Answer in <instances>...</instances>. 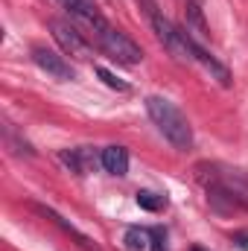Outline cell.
<instances>
[{
	"label": "cell",
	"instance_id": "obj_1",
	"mask_svg": "<svg viewBox=\"0 0 248 251\" xmlns=\"http://www.w3.org/2000/svg\"><path fill=\"white\" fill-rule=\"evenodd\" d=\"M146 111H149L152 123L158 126V131L173 143V149L187 152L193 146V126L175 102H170L164 97H146Z\"/></svg>",
	"mask_w": 248,
	"mask_h": 251
},
{
	"label": "cell",
	"instance_id": "obj_16",
	"mask_svg": "<svg viewBox=\"0 0 248 251\" xmlns=\"http://www.w3.org/2000/svg\"><path fill=\"white\" fill-rule=\"evenodd\" d=\"M193 3H201V0H193Z\"/></svg>",
	"mask_w": 248,
	"mask_h": 251
},
{
	"label": "cell",
	"instance_id": "obj_8",
	"mask_svg": "<svg viewBox=\"0 0 248 251\" xmlns=\"http://www.w3.org/2000/svg\"><path fill=\"white\" fill-rule=\"evenodd\" d=\"M99 164L111 176H125L128 173V149L125 146H105L99 155Z\"/></svg>",
	"mask_w": 248,
	"mask_h": 251
},
{
	"label": "cell",
	"instance_id": "obj_11",
	"mask_svg": "<svg viewBox=\"0 0 248 251\" xmlns=\"http://www.w3.org/2000/svg\"><path fill=\"white\" fill-rule=\"evenodd\" d=\"M187 32H196L198 38H207L210 32H207V24H204V15H201V6L198 3H193V0H187Z\"/></svg>",
	"mask_w": 248,
	"mask_h": 251
},
{
	"label": "cell",
	"instance_id": "obj_15",
	"mask_svg": "<svg viewBox=\"0 0 248 251\" xmlns=\"http://www.w3.org/2000/svg\"><path fill=\"white\" fill-rule=\"evenodd\" d=\"M59 3H64V6H70V3H73V0H59Z\"/></svg>",
	"mask_w": 248,
	"mask_h": 251
},
{
	"label": "cell",
	"instance_id": "obj_10",
	"mask_svg": "<svg viewBox=\"0 0 248 251\" xmlns=\"http://www.w3.org/2000/svg\"><path fill=\"white\" fill-rule=\"evenodd\" d=\"M123 243L128 251H152V231L149 228H128Z\"/></svg>",
	"mask_w": 248,
	"mask_h": 251
},
{
	"label": "cell",
	"instance_id": "obj_6",
	"mask_svg": "<svg viewBox=\"0 0 248 251\" xmlns=\"http://www.w3.org/2000/svg\"><path fill=\"white\" fill-rule=\"evenodd\" d=\"M64 167H70V173L76 176H88L97 167V152H91V146H79V149H62L59 152Z\"/></svg>",
	"mask_w": 248,
	"mask_h": 251
},
{
	"label": "cell",
	"instance_id": "obj_14",
	"mask_svg": "<svg viewBox=\"0 0 248 251\" xmlns=\"http://www.w3.org/2000/svg\"><path fill=\"white\" fill-rule=\"evenodd\" d=\"M164 243H167V234H164L161 228H155V231H152V251H167Z\"/></svg>",
	"mask_w": 248,
	"mask_h": 251
},
{
	"label": "cell",
	"instance_id": "obj_7",
	"mask_svg": "<svg viewBox=\"0 0 248 251\" xmlns=\"http://www.w3.org/2000/svg\"><path fill=\"white\" fill-rule=\"evenodd\" d=\"M193 62H198L207 73H210V76H213V79H219V85H225V88L231 85V73H228V67L219 62L216 56H210V53H207L196 38H193Z\"/></svg>",
	"mask_w": 248,
	"mask_h": 251
},
{
	"label": "cell",
	"instance_id": "obj_4",
	"mask_svg": "<svg viewBox=\"0 0 248 251\" xmlns=\"http://www.w3.org/2000/svg\"><path fill=\"white\" fill-rule=\"evenodd\" d=\"M50 32H53V38L62 47L64 56H73V59H82V62H91L94 59V47L88 44V38L73 24H67L62 18H53L50 21Z\"/></svg>",
	"mask_w": 248,
	"mask_h": 251
},
{
	"label": "cell",
	"instance_id": "obj_3",
	"mask_svg": "<svg viewBox=\"0 0 248 251\" xmlns=\"http://www.w3.org/2000/svg\"><path fill=\"white\" fill-rule=\"evenodd\" d=\"M149 18H152L155 35H158V41L167 47V53H170L175 62H193V35H190L187 29L181 32L173 21H167L164 15H158L152 3H149Z\"/></svg>",
	"mask_w": 248,
	"mask_h": 251
},
{
	"label": "cell",
	"instance_id": "obj_13",
	"mask_svg": "<svg viewBox=\"0 0 248 251\" xmlns=\"http://www.w3.org/2000/svg\"><path fill=\"white\" fill-rule=\"evenodd\" d=\"M97 76H99V79H102V82H105L108 88H114V91H123V94L128 91V82L117 79V76H114L111 70H105V67H97Z\"/></svg>",
	"mask_w": 248,
	"mask_h": 251
},
{
	"label": "cell",
	"instance_id": "obj_12",
	"mask_svg": "<svg viewBox=\"0 0 248 251\" xmlns=\"http://www.w3.org/2000/svg\"><path fill=\"white\" fill-rule=\"evenodd\" d=\"M137 204L143 207V210H164L167 207V196H161V193H152V190H137Z\"/></svg>",
	"mask_w": 248,
	"mask_h": 251
},
{
	"label": "cell",
	"instance_id": "obj_2",
	"mask_svg": "<svg viewBox=\"0 0 248 251\" xmlns=\"http://www.w3.org/2000/svg\"><path fill=\"white\" fill-rule=\"evenodd\" d=\"M97 35V41H99V47H102V53L111 59V62L117 64H125V67H134V64L143 62V50L125 35V32H120V29H114L108 21L94 32Z\"/></svg>",
	"mask_w": 248,
	"mask_h": 251
},
{
	"label": "cell",
	"instance_id": "obj_17",
	"mask_svg": "<svg viewBox=\"0 0 248 251\" xmlns=\"http://www.w3.org/2000/svg\"><path fill=\"white\" fill-rule=\"evenodd\" d=\"M193 251H201V249H193Z\"/></svg>",
	"mask_w": 248,
	"mask_h": 251
},
{
	"label": "cell",
	"instance_id": "obj_9",
	"mask_svg": "<svg viewBox=\"0 0 248 251\" xmlns=\"http://www.w3.org/2000/svg\"><path fill=\"white\" fill-rule=\"evenodd\" d=\"M67 9H70V15H73V18L85 21V24H88L94 32H97V29L105 24V18L99 15V9H97V3H94V0H73Z\"/></svg>",
	"mask_w": 248,
	"mask_h": 251
},
{
	"label": "cell",
	"instance_id": "obj_5",
	"mask_svg": "<svg viewBox=\"0 0 248 251\" xmlns=\"http://www.w3.org/2000/svg\"><path fill=\"white\" fill-rule=\"evenodd\" d=\"M32 62L38 64L44 73H50L53 79H62V82L76 79V70H73V67H70V62L64 59L62 53H56V50H47V47H32Z\"/></svg>",
	"mask_w": 248,
	"mask_h": 251
}]
</instances>
